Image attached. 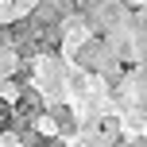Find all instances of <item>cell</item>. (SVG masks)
<instances>
[{
  "label": "cell",
  "instance_id": "6da1fadb",
  "mask_svg": "<svg viewBox=\"0 0 147 147\" xmlns=\"http://www.w3.org/2000/svg\"><path fill=\"white\" fill-rule=\"evenodd\" d=\"M16 109H20V112H31V116H35V112L43 109V105H39V93L23 89V93H20V105H16Z\"/></svg>",
  "mask_w": 147,
  "mask_h": 147
}]
</instances>
